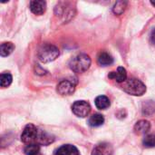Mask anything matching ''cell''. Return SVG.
<instances>
[{"label": "cell", "instance_id": "obj_20", "mask_svg": "<svg viewBox=\"0 0 155 155\" xmlns=\"http://www.w3.org/2000/svg\"><path fill=\"white\" fill-rule=\"evenodd\" d=\"M151 41L152 43L155 45V28L152 31V34H151Z\"/></svg>", "mask_w": 155, "mask_h": 155}, {"label": "cell", "instance_id": "obj_14", "mask_svg": "<svg viewBox=\"0 0 155 155\" xmlns=\"http://www.w3.org/2000/svg\"><path fill=\"white\" fill-rule=\"evenodd\" d=\"M110 104H110L109 98L104 95H100V96L96 97V99H95V105L100 110L107 109L110 106Z\"/></svg>", "mask_w": 155, "mask_h": 155}, {"label": "cell", "instance_id": "obj_8", "mask_svg": "<svg viewBox=\"0 0 155 155\" xmlns=\"http://www.w3.org/2000/svg\"><path fill=\"white\" fill-rule=\"evenodd\" d=\"M46 2L43 0H34L30 2V10L37 15H41L45 12Z\"/></svg>", "mask_w": 155, "mask_h": 155}, {"label": "cell", "instance_id": "obj_9", "mask_svg": "<svg viewBox=\"0 0 155 155\" xmlns=\"http://www.w3.org/2000/svg\"><path fill=\"white\" fill-rule=\"evenodd\" d=\"M108 77L110 79L115 80L117 83H124L127 79V72H126L125 68L120 66L117 68L116 71L111 72L108 74Z\"/></svg>", "mask_w": 155, "mask_h": 155}, {"label": "cell", "instance_id": "obj_2", "mask_svg": "<svg viewBox=\"0 0 155 155\" xmlns=\"http://www.w3.org/2000/svg\"><path fill=\"white\" fill-rule=\"evenodd\" d=\"M59 56V50L58 48L51 44H44L37 52L38 59L45 64L54 61Z\"/></svg>", "mask_w": 155, "mask_h": 155}, {"label": "cell", "instance_id": "obj_4", "mask_svg": "<svg viewBox=\"0 0 155 155\" xmlns=\"http://www.w3.org/2000/svg\"><path fill=\"white\" fill-rule=\"evenodd\" d=\"M90 65H91V58L89 55L85 54H77L71 60L69 64L71 70L77 74L84 73L89 69Z\"/></svg>", "mask_w": 155, "mask_h": 155}, {"label": "cell", "instance_id": "obj_19", "mask_svg": "<svg viewBox=\"0 0 155 155\" xmlns=\"http://www.w3.org/2000/svg\"><path fill=\"white\" fill-rule=\"evenodd\" d=\"M143 144L147 148L155 147V134H149L143 140Z\"/></svg>", "mask_w": 155, "mask_h": 155}, {"label": "cell", "instance_id": "obj_16", "mask_svg": "<svg viewBox=\"0 0 155 155\" xmlns=\"http://www.w3.org/2000/svg\"><path fill=\"white\" fill-rule=\"evenodd\" d=\"M127 2L126 1H117L114 7H113V12L114 15H122L125 9H126V6H127Z\"/></svg>", "mask_w": 155, "mask_h": 155}, {"label": "cell", "instance_id": "obj_11", "mask_svg": "<svg viewBox=\"0 0 155 155\" xmlns=\"http://www.w3.org/2000/svg\"><path fill=\"white\" fill-rule=\"evenodd\" d=\"M151 128V124L146 120H141L136 123L134 125V132L136 134H144L149 132Z\"/></svg>", "mask_w": 155, "mask_h": 155}, {"label": "cell", "instance_id": "obj_13", "mask_svg": "<svg viewBox=\"0 0 155 155\" xmlns=\"http://www.w3.org/2000/svg\"><path fill=\"white\" fill-rule=\"evenodd\" d=\"M14 50H15V45H14L13 43H11V42H5V43L1 44L0 54H1V56L5 57V56H7V55L11 54Z\"/></svg>", "mask_w": 155, "mask_h": 155}, {"label": "cell", "instance_id": "obj_17", "mask_svg": "<svg viewBox=\"0 0 155 155\" xmlns=\"http://www.w3.org/2000/svg\"><path fill=\"white\" fill-rule=\"evenodd\" d=\"M24 153L26 155H39L40 145L35 144V143L27 144L24 149Z\"/></svg>", "mask_w": 155, "mask_h": 155}, {"label": "cell", "instance_id": "obj_5", "mask_svg": "<svg viewBox=\"0 0 155 155\" xmlns=\"http://www.w3.org/2000/svg\"><path fill=\"white\" fill-rule=\"evenodd\" d=\"M72 111L76 116L84 118L90 114L91 106L85 101H76L72 105Z\"/></svg>", "mask_w": 155, "mask_h": 155}, {"label": "cell", "instance_id": "obj_18", "mask_svg": "<svg viewBox=\"0 0 155 155\" xmlns=\"http://www.w3.org/2000/svg\"><path fill=\"white\" fill-rule=\"evenodd\" d=\"M12 80H13V77H12V75L9 73H4V74H2L1 76H0V84H1V87L2 88L8 87L11 84Z\"/></svg>", "mask_w": 155, "mask_h": 155}, {"label": "cell", "instance_id": "obj_7", "mask_svg": "<svg viewBox=\"0 0 155 155\" xmlns=\"http://www.w3.org/2000/svg\"><path fill=\"white\" fill-rule=\"evenodd\" d=\"M114 149L113 146L108 143H101L97 144L94 150L92 155H113Z\"/></svg>", "mask_w": 155, "mask_h": 155}, {"label": "cell", "instance_id": "obj_6", "mask_svg": "<svg viewBox=\"0 0 155 155\" xmlns=\"http://www.w3.org/2000/svg\"><path fill=\"white\" fill-rule=\"evenodd\" d=\"M75 85H76L75 82L72 80L64 79L58 84L56 90L57 93L61 95H70L75 91Z\"/></svg>", "mask_w": 155, "mask_h": 155}, {"label": "cell", "instance_id": "obj_12", "mask_svg": "<svg viewBox=\"0 0 155 155\" xmlns=\"http://www.w3.org/2000/svg\"><path fill=\"white\" fill-rule=\"evenodd\" d=\"M97 61H98V64L100 65L107 66V65H110L114 63V58L110 54H108L106 52H102L99 54Z\"/></svg>", "mask_w": 155, "mask_h": 155}, {"label": "cell", "instance_id": "obj_3", "mask_svg": "<svg viewBox=\"0 0 155 155\" xmlns=\"http://www.w3.org/2000/svg\"><path fill=\"white\" fill-rule=\"evenodd\" d=\"M122 88L125 93L134 96H142L146 92L145 84L142 81L135 78H130L126 80Z\"/></svg>", "mask_w": 155, "mask_h": 155}, {"label": "cell", "instance_id": "obj_21", "mask_svg": "<svg viewBox=\"0 0 155 155\" xmlns=\"http://www.w3.org/2000/svg\"><path fill=\"white\" fill-rule=\"evenodd\" d=\"M151 4H152L153 5H154L155 6V1H151Z\"/></svg>", "mask_w": 155, "mask_h": 155}, {"label": "cell", "instance_id": "obj_10", "mask_svg": "<svg viewBox=\"0 0 155 155\" xmlns=\"http://www.w3.org/2000/svg\"><path fill=\"white\" fill-rule=\"evenodd\" d=\"M54 155H80V153L75 146L71 144H64L55 151Z\"/></svg>", "mask_w": 155, "mask_h": 155}, {"label": "cell", "instance_id": "obj_1", "mask_svg": "<svg viewBox=\"0 0 155 155\" xmlns=\"http://www.w3.org/2000/svg\"><path fill=\"white\" fill-rule=\"evenodd\" d=\"M21 141L25 143H35L38 145H49L54 143V137L46 132L40 130L38 127L33 124H28L25 125L22 134Z\"/></svg>", "mask_w": 155, "mask_h": 155}, {"label": "cell", "instance_id": "obj_15", "mask_svg": "<svg viewBox=\"0 0 155 155\" xmlns=\"http://www.w3.org/2000/svg\"><path fill=\"white\" fill-rule=\"evenodd\" d=\"M88 123H89V125L92 127H98V126H101L104 123V118L100 114H94L90 117Z\"/></svg>", "mask_w": 155, "mask_h": 155}]
</instances>
